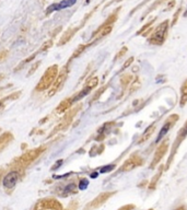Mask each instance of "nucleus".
Masks as SVG:
<instances>
[{
  "label": "nucleus",
  "instance_id": "obj_16",
  "mask_svg": "<svg viewBox=\"0 0 187 210\" xmlns=\"http://www.w3.org/2000/svg\"><path fill=\"white\" fill-rule=\"evenodd\" d=\"M111 195H112V193H111V194H107V193H106V194H102V195L99 196V197H97V198L94 200V203H93V206L97 207L99 205L103 204L107 198H110V197H111Z\"/></svg>",
  "mask_w": 187,
  "mask_h": 210
},
{
  "label": "nucleus",
  "instance_id": "obj_4",
  "mask_svg": "<svg viewBox=\"0 0 187 210\" xmlns=\"http://www.w3.org/2000/svg\"><path fill=\"white\" fill-rule=\"evenodd\" d=\"M178 119H180V115H177V114H172V115H170V116H168V118H166V120L164 122V124H163L162 128H161L159 135H158L157 140H155V143H159L160 141L163 140V138L165 137V135L168 134V131H170V130L174 127V125L177 123Z\"/></svg>",
  "mask_w": 187,
  "mask_h": 210
},
{
  "label": "nucleus",
  "instance_id": "obj_3",
  "mask_svg": "<svg viewBox=\"0 0 187 210\" xmlns=\"http://www.w3.org/2000/svg\"><path fill=\"white\" fill-rule=\"evenodd\" d=\"M187 137V120L184 123V125L182 126L180 130H178V133L176 135V138L174 142H173L172 145V148H171V154H170V158H168V162H166V168H168L171 163L173 162V159L175 157L176 152H177V150L180 149L181 145L183 143V141L186 139Z\"/></svg>",
  "mask_w": 187,
  "mask_h": 210
},
{
  "label": "nucleus",
  "instance_id": "obj_19",
  "mask_svg": "<svg viewBox=\"0 0 187 210\" xmlns=\"http://www.w3.org/2000/svg\"><path fill=\"white\" fill-rule=\"evenodd\" d=\"M88 184H89L88 180L83 178V180H81V181H80V184H79V188L83 191V189H85V188L88 187Z\"/></svg>",
  "mask_w": 187,
  "mask_h": 210
},
{
  "label": "nucleus",
  "instance_id": "obj_23",
  "mask_svg": "<svg viewBox=\"0 0 187 210\" xmlns=\"http://www.w3.org/2000/svg\"><path fill=\"white\" fill-rule=\"evenodd\" d=\"M149 1H151V0H145V1H142L141 4H139V6H138V7H136V8H135L134 10H131V12H130V14H133V13H134V12H136V11H137V10H138V9H139V8H140V7H142V6H143V4H147V2H149Z\"/></svg>",
  "mask_w": 187,
  "mask_h": 210
},
{
  "label": "nucleus",
  "instance_id": "obj_18",
  "mask_svg": "<svg viewBox=\"0 0 187 210\" xmlns=\"http://www.w3.org/2000/svg\"><path fill=\"white\" fill-rule=\"evenodd\" d=\"M140 85H141V81L139 80V78H136V79H135V81L133 82V84L130 85V88H131V89L129 90V94H130V93H133L134 91H136V90H138V88H139Z\"/></svg>",
  "mask_w": 187,
  "mask_h": 210
},
{
  "label": "nucleus",
  "instance_id": "obj_15",
  "mask_svg": "<svg viewBox=\"0 0 187 210\" xmlns=\"http://www.w3.org/2000/svg\"><path fill=\"white\" fill-rule=\"evenodd\" d=\"M73 103V101H72V99H67V100H65L64 102L61 104H59V106H58V108H57V111L58 112H64V111H66L67 108H69L70 107V105Z\"/></svg>",
  "mask_w": 187,
  "mask_h": 210
},
{
  "label": "nucleus",
  "instance_id": "obj_2",
  "mask_svg": "<svg viewBox=\"0 0 187 210\" xmlns=\"http://www.w3.org/2000/svg\"><path fill=\"white\" fill-rule=\"evenodd\" d=\"M168 27H170V23L168 20H165L162 23H160L155 30L153 31V33L150 34V37L148 38V43H150L151 45H163L164 42L168 38Z\"/></svg>",
  "mask_w": 187,
  "mask_h": 210
},
{
  "label": "nucleus",
  "instance_id": "obj_17",
  "mask_svg": "<svg viewBox=\"0 0 187 210\" xmlns=\"http://www.w3.org/2000/svg\"><path fill=\"white\" fill-rule=\"evenodd\" d=\"M165 1H166V0H157V1H155V2H154V4H152V6H151V7H149V10H148V11L145 12V14L142 15V19H143V18H145V15H148L150 13V12L151 11H153V10H155V9H157L158 7H159V6H161V4H164Z\"/></svg>",
  "mask_w": 187,
  "mask_h": 210
},
{
  "label": "nucleus",
  "instance_id": "obj_5",
  "mask_svg": "<svg viewBox=\"0 0 187 210\" xmlns=\"http://www.w3.org/2000/svg\"><path fill=\"white\" fill-rule=\"evenodd\" d=\"M57 66H53V67H49L47 69L44 77H42V80L39 81V83L37 84V91L47 89L50 84L53 83L54 79L57 75Z\"/></svg>",
  "mask_w": 187,
  "mask_h": 210
},
{
  "label": "nucleus",
  "instance_id": "obj_6",
  "mask_svg": "<svg viewBox=\"0 0 187 210\" xmlns=\"http://www.w3.org/2000/svg\"><path fill=\"white\" fill-rule=\"evenodd\" d=\"M99 84V78L97 77H93V78H90L89 81L87 82L85 84V87H84L82 90H81L78 94L75 95V97H72V101L73 102H77V101H79V100L83 99L84 96H87L90 93V92L93 90V89L95 88L96 85Z\"/></svg>",
  "mask_w": 187,
  "mask_h": 210
},
{
  "label": "nucleus",
  "instance_id": "obj_13",
  "mask_svg": "<svg viewBox=\"0 0 187 210\" xmlns=\"http://www.w3.org/2000/svg\"><path fill=\"white\" fill-rule=\"evenodd\" d=\"M155 20H157V18H154V19L152 20V21H150L149 23H147L145 27H142V29H140V30L137 32V35H141V36H145V35L150 34V32H151V29H152V24L154 22H155Z\"/></svg>",
  "mask_w": 187,
  "mask_h": 210
},
{
  "label": "nucleus",
  "instance_id": "obj_8",
  "mask_svg": "<svg viewBox=\"0 0 187 210\" xmlns=\"http://www.w3.org/2000/svg\"><path fill=\"white\" fill-rule=\"evenodd\" d=\"M142 163H143V160H142L141 158L139 157V156H137V154H134V156H131L129 159H127V160L124 162V164L122 165L120 171H123V172H128V171L134 170L135 168L140 166Z\"/></svg>",
  "mask_w": 187,
  "mask_h": 210
},
{
  "label": "nucleus",
  "instance_id": "obj_9",
  "mask_svg": "<svg viewBox=\"0 0 187 210\" xmlns=\"http://www.w3.org/2000/svg\"><path fill=\"white\" fill-rule=\"evenodd\" d=\"M77 2V0H61L59 4H54L52 6L47 8V11L46 13L48 14L50 12L53 11H59V10H62V9H66V8H69L73 6V4Z\"/></svg>",
  "mask_w": 187,
  "mask_h": 210
},
{
  "label": "nucleus",
  "instance_id": "obj_27",
  "mask_svg": "<svg viewBox=\"0 0 187 210\" xmlns=\"http://www.w3.org/2000/svg\"><path fill=\"white\" fill-rule=\"evenodd\" d=\"M175 210H185V208H184V207H180V208H177V209Z\"/></svg>",
  "mask_w": 187,
  "mask_h": 210
},
{
  "label": "nucleus",
  "instance_id": "obj_10",
  "mask_svg": "<svg viewBox=\"0 0 187 210\" xmlns=\"http://www.w3.org/2000/svg\"><path fill=\"white\" fill-rule=\"evenodd\" d=\"M155 124H153V125H150L149 127H147L145 130L143 131V134L140 136V138L138 139L137 143L138 145H141V143H145V141H148L150 138L152 137L153 133H154V130H155Z\"/></svg>",
  "mask_w": 187,
  "mask_h": 210
},
{
  "label": "nucleus",
  "instance_id": "obj_25",
  "mask_svg": "<svg viewBox=\"0 0 187 210\" xmlns=\"http://www.w3.org/2000/svg\"><path fill=\"white\" fill-rule=\"evenodd\" d=\"M75 188V184H70V185H68L67 187L65 188V193H68V191H71Z\"/></svg>",
  "mask_w": 187,
  "mask_h": 210
},
{
  "label": "nucleus",
  "instance_id": "obj_28",
  "mask_svg": "<svg viewBox=\"0 0 187 210\" xmlns=\"http://www.w3.org/2000/svg\"><path fill=\"white\" fill-rule=\"evenodd\" d=\"M91 176H92V177H96V176H97V174H96V173H93Z\"/></svg>",
  "mask_w": 187,
  "mask_h": 210
},
{
  "label": "nucleus",
  "instance_id": "obj_11",
  "mask_svg": "<svg viewBox=\"0 0 187 210\" xmlns=\"http://www.w3.org/2000/svg\"><path fill=\"white\" fill-rule=\"evenodd\" d=\"M16 181H18V173L16 172H10L8 175L4 176V186L8 188H12L16 184Z\"/></svg>",
  "mask_w": 187,
  "mask_h": 210
},
{
  "label": "nucleus",
  "instance_id": "obj_30",
  "mask_svg": "<svg viewBox=\"0 0 187 210\" xmlns=\"http://www.w3.org/2000/svg\"><path fill=\"white\" fill-rule=\"evenodd\" d=\"M90 1H91V0H87V1H85V4H89Z\"/></svg>",
  "mask_w": 187,
  "mask_h": 210
},
{
  "label": "nucleus",
  "instance_id": "obj_12",
  "mask_svg": "<svg viewBox=\"0 0 187 210\" xmlns=\"http://www.w3.org/2000/svg\"><path fill=\"white\" fill-rule=\"evenodd\" d=\"M187 104V79L183 82L181 87V99H180V105L184 107Z\"/></svg>",
  "mask_w": 187,
  "mask_h": 210
},
{
  "label": "nucleus",
  "instance_id": "obj_21",
  "mask_svg": "<svg viewBox=\"0 0 187 210\" xmlns=\"http://www.w3.org/2000/svg\"><path fill=\"white\" fill-rule=\"evenodd\" d=\"M114 168V165H106V168H101V173H105V172H110Z\"/></svg>",
  "mask_w": 187,
  "mask_h": 210
},
{
  "label": "nucleus",
  "instance_id": "obj_14",
  "mask_svg": "<svg viewBox=\"0 0 187 210\" xmlns=\"http://www.w3.org/2000/svg\"><path fill=\"white\" fill-rule=\"evenodd\" d=\"M131 76L130 75H124L122 77V79H120V82H122V85H123V93L125 92V90L127 89V87L129 85V83L131 82Z\"/></svg>",
  "mask_w": 187,
  "mask_h": 210
},
{
  "label": "nucleus",
  "instance_id": "obj_26",
  "mask_svg": "<svg viewBox=\"0 0 187 210\" xmlns=\"http://www.w3.org/2000/svg\"><path fill=\"white\" fill-rule=\"evenodd\" d=\"M61 163H62V160H59V161H57V163H56V164L54 165V170H56V168H59V165L61 164Z\"/></svg>",
  "mask_w": 187,
  "mask_h": 210
},
{
  "label": "nucleus",
  "instance_id": "obj_24",
  "mask_svg": "<svg viewBox=\"0 0 187 210\" xmlns=\"http://www.w3.org/2000/svg\"><path fill=\"white\" fill-rule=\"evenodd\" d=\"M133 60H134V58H133V57H131V58H129V59H128V60H127V62H126V64H125V65H124V66H123V67H122V70H124V69H125V68H127V67H128V66H129L130 64H131V62H133Z\"/></svg>",
  "mask_w": 187,
  "mask_h": 210
},
{
  "label": "nucleus",
  "instance_id": "obj_29",
  "mask_svg": "<svg viewBox=\"0 0 187 210\" xmlns=\"http://www.w3.org/2000/svg\"><path fill=\"white\" fill-rule=\"evenodd\" d=\"M119 1H123V0H114V1H113V4H114V2H119Z\"/></svg>",
  "mask_w": 187,
  "mask_h": 210
},
{
  "label": "nucleus",
  "instance_id": "obj_22",
  "mask_svg": "<svg viewBox=\"0 0 187 210\" xmlns=\"http://www.w3.org/2000/svg\"><path fill=\"white\" fill-rule=\"evenodd\" d=\"M127 49H128V48H127V47H125V46H124V47H123L122 49H120V52H119V54L118 55H117V56H116V57H115V59H118V58H120L123 56V55H124V54L126 53L127 52Z\"/></svg>",
  "mask_w": 187,
  "mask_h": 210
},
{
  "label": "nucleus",
  "instance_id": "obj_1",
  "mask_svg": "<svg viewBox=\"0 0 187 210\" xmlns=\"http://www.w3.org/2000/svg\"><path fill=\"white\" fill-rule=\"evenodd\" d=\"M119 10H120V8H118L116 11L113 12V13L107 18L106 21H105V22L97 29V31L94 32V34H93V36H92V41L87 45V47H88L89 45H92V44H94V43L99 42L100 39L104 38L105 36H107V35L111 33L112 30H113V27H114L115 21H116L117 18H118Z\"/></svg>",
  "mask_w": 187,
  "mask_h": 210
},
{
  "label": "nucleus",
  "instance_id": "obj_20",
  "mask_svg": "<svg viewBox=\"0 0 187 210\" xmlns=\"http://www.w3.org/2000/svg\"><path fill=\"white\" fill-rule=\"evenodd\" d=\"M181 11H182V8H180L177 11H176V13L174 14V19H173V22H172V25H175V23L177 22V19H178V16H180V13H181Z\"/></svg>",
  "mask_w": 187,
  "mask_h": 210
},
{
  "label": "nucleus",
  "instance_id": "obj_7",
  "mask_svg": "<svg viewBox=\"0 0 187 210\" xmlns=\"http://www.w3.org/2000/svg\"><path fill=\"white\" fill-rule=\"evenodd\" d=\"M168 139H165V140H163V141L161 142V145H159L157 148V150H155V153H154V156H153V160L152 162H151V164H150V166H151V168H154V166L163 159V157H164L165 154H166V152H168Z\"/></svg>",
  "mask_w": 187,
  "mask_h": 210
}]
</instances>
